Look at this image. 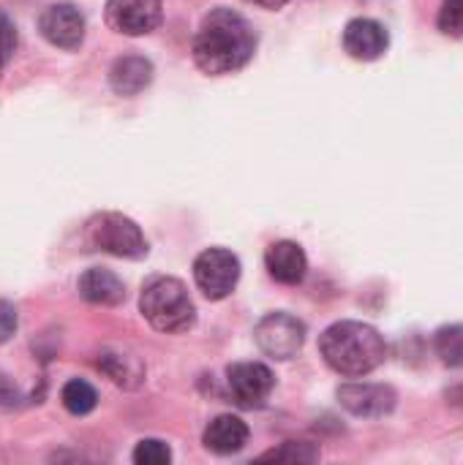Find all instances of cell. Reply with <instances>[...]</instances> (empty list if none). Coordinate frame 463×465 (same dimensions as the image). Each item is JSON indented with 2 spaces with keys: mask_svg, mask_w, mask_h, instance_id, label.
Here are the masks:
<instances>
[{
  "mask_svg": "<svg viewBox=\"0 0 463 465\" xmlns=\"http://www.w3.org/2000/svg\"><path fill=\"white\" fill-rule=\"evenodd\" d=\"M150 82H153V63L142 54L117 57L109 68V87L123 98L139 95Z\"/></svg>",
  "mask_w": 463,
  "mask_h": 465,
  "instance_id": "13",
  "label": "cell"
},
{
  "mask_svg": "<svg viewBox=\"0 0 463 465\" xmlns=\"http://www.w3.org/2000/svg\"><path fill=\"white\" fill-rule=\"evenodd\" d=\"M98 368L117 384L126 390H134L145 381V365L139 362V357L120 351V349H104L98 354Z\"/></svg>",
  "mask_w": 463,
  "mask_h": 465,
  "instance_id": "16",
  "label": "cell"
},
{
  "mask_svg": "<svg viewBox=\"0 0 463 465\" xmlns=\"http://www.w3.org/2000/svg\"><path fill=\"white\" fill-rule=\"evenodd\" d=\"M191 52H194V63L207 76L235 74L243 65H248V60L254 57L257 33L243 14L218 5L210 14H205V19L199 22Z\"/></svg>",
  "mask_w": 463,
  "mask_h": 465,
  "instance_id": "1",
  "label": "cell"
},
{
  "mask_svg": "<svg viewBox=\"0 0 463 465\" xmlns=\"http://www.w3.org/2000/svg\"><path fill=\"white\" fill-rule=\"evenodd\" d=\"M254 341L259 346V351L270 360L278 362H289L303 351L306 343V324L289 313H267L257 330H254Z\"/></svg>",
  "mask_w": 463,
  "mask_h": 465,
  "instance_id": "6",
  "label": "cell"
},
{
  "mask_svg": "<svg viewBox=\"0 0 463 465\" xmlns=\"http://www.w3.org/2000/svg\"><path fill=\"white\" fill-rule=\"evenodd\" d=\"M19 390H16V384L5 376V373H0V409H14V406H19Z\"/></svg>",
  "mask_w": 463,
  "mask_h": 465,
  "instance_id": "24",
  "label": "cell"
},
{
  "mask_svg": "<svg viewBox=\"0 0 463 465\" xmlns=\"http://www.w3.org/2000/svg\"><path fill=\"white\" fill-rule=\"evenodd\" d=\"M106 25L120 35H147L164 19L161 0H106Z\"/></svg>",
  "mask_w": 463,
  "mask_h": 465,
  "instance_id": "8",
  "label": "cell"
},
{
  "mask_svg": "<svg viewBox=\"0 0 463 465\" xmlns=\"http://www.w3.org/2000/svg\"><path fill=\"white\" fill-rule=\"evenodd\" d=\"M194 281L207 300H226L237 289L240 259L226 248H207L194 262Z\"/></svg>",
  "mask_w": 463,
  "mask_h": 465,
  "instance_id": "5",
  "label": "cell"
},
{
  "mask_svg": "<svg viewBox=\"0 0 463 465\" xmlns=\"http://www.w3.org/2000/svg\"><path fill=\"white\" fill-rule=\"evenodd\" d=\"M338 403L363 420H382L393 414L398 395L388 384H344L338 390Z\"/></svg>",
  "mask_w": 463,
  "mask_h": 465,
  "instance_id": "10",
  "label": "cell"
},
{
  "mask_svg": "<svg viewBox=\"0 0 463 465\" xmlns=\"http://www.w3.org/2000/svg\"><path fill=\"white\" fill-rule=\"evenodd\" d=\"M85 240L90 248L112 253L117 259L147 256V240L142 229L123 213H101L85 226Z\"/></svg>",
  "mask_w": 463,
  "mask_h": 465,
  "instance_id": "4",
  "label": "cell"
},
{
  "mask_svg": "<svg viewBox=\"0 0 463 465\" xmlns=\"http://www.w3.org/2000/svg\"><path fill=\"white\" fill-rule=\"evenodd\" d=\"M79 294L82 300H87L90 305H101V308H115L126 300V286L123 281L104 267H90L82 272L79 278Z\"/></svg>",
  "mask_w": 463,
  "mask_h": 465,
  "instance_id": "14",
  "label": "cell"
},
{
  "mask_svg": "<svg viewBox=\"0 0 463 465\" xmlns=\"http://www.w3.org/2000/svg\"><path fill=\"white\" fill-rule=\"evenodd\" d=\"M265 267L273 281H278L284 286H297V283H303V278L308 272V259L297 242L278 240L265 251Z\"/></svg>",
  "mask_w": 463,
  "mask_h": 465,
  "instance_id": "12",
  "label": "cell"
},
{
  "mask_svg": "<svg viewBox=\"0 0 463 465\" xmlns=\"http://www.w3.org/2000/svg\"><path fill=\"white\" fill-rule=\"evenodd\" d=\"M232 401L243 409H262L276 387V376L262 362H237L226 371Z\"/></svg>",
  "mask_w": 463,
  "mask_h": 465,
  "instance_id": "7",
  "label": "cell"
},
{
  "mask_svg": "<svg viewBox=\"0 0 463 465\" xmlns=\"http://www.w3.org/2000/svg\"><path fill=\"white\" fill-rule=\"evenodd\" d=\"M319 354L327 368L347 379H363L374 373L385 357L388 343L377 327L363 322H336L319 338Z\"/></svg>",
  "mask_w": 463,
  "mask_h": 465,
  "instance_id": "2",
  "label": "cell"
},
{
  "mask_svg": "<svg viewBox=\"0 0 463 465\" xmlns=\"http://www.w3.org/2000/svg\"><path fill=\"white\" fill-rule=\"evenodd\" d=\"M16 327H19L16 308H14L11 302L0 300V346H3V343H8V341L14 338Z\"/></svg>",
  "mask_w": 463,
  "mask_h": 465,
  "instance_id": "23",
  "label": "cell"
},
{
  "mask_svg": "<svg viewBox=\"0 0 463 465\" xmlns=\"http://www.w3.org/2000/svg\"><path fill=\"white\" fill-rule=\"evenodd\" d=\"M437 27L450 35V38H461L463 35V0H442L439 16H437Z\"/></svg>",
  "mask_w": 463,
  "mask_h": 465,
  "instance_id": "20",
  "label": "cell"
},
{
  "mask_svg": "<svg viewBox=\"0 0 463 465\" xmlns=\"http://www.w3.org/2000/svg\"><path fill=\"white\" fill-rule=\"evenodd\" d=\"M248 3H257V5H262V8H270V11H278V8H284L289 0H248Z\"/></svg>",
  "mask_w": 463,
  "mask_h": 465,
  "instance_id": "25",
  "label": "cell"
},
{
  "mask_svg": "<svg viewBox=\"0 0 463 465\" xmlns=\"http://www.w3.org/2000/svg\"><path fill=\"white\" fill-rule=\"evenodd\" d=\"M3 71H5V68H0V74H3Z\"/></svg>",
  "mask_w": 463,
  "mask_h": 465,
  "instance_id": "26",
  "label": "cell"
},
{
  "mask_svg": "<svg viewBox=\"0 0 463 465\" xmlns=\"http://www.w3.org/2000/svg\"><path fill=\"white\" fill-rule=\"evenodd\" d=\"M60 403H63V409H65L68 414H74V417H87V414L98 406V392H96L87 381L71 379V381H65L63 390H60Z\"/></svg>",
  "mask_w": 463,
  "mask_h": 465,
  "instance_id": "17",
  "label": "cell"
},
{
  "mask_svg": "<svg viewBox=\"0 0 463 465\" xmlns=\"http://www.w3.org/2000/svg\"><path fill=\"white\" fill-rule=\"evenodd\" d=\"M139 311L145 322L166 335L188 332L196 322V308L188 297L183 281L169 275H156L145 283L139 294Z\"/></svg>",
  "mask_w": 463,
  "mask_h": 465,
  "instance_id": "3",
  "label": "cell"
},
{
  "mask_svg": "<svg viewBox=\"0 0 463 465\" xmlns=\"http://www.w3.org/2000/svg\"><path fill=\"white\" fill-rule=\"evenodd\" d=\"M259 460H270V463H317L319 460V450L308 441H287L278 450L265 452Z\"/></svg>",
  "mask_w": 463,
  "mask_h": 465,
  "instance_id": "19",
  "label": "cell"
},
{
  "mask_svg": "<svg viewBox=\"0 0 463 465\" xmlns=\"http://www.w3.org/2000/svg\"><path fill=\"white\" fill-rule=\"evenodd\" d=\"M434 351L448 368H463V324H445L434 335Z\"/></svg>",
  "mask_w": 463,
  "mask_h": 465,
  "instance_id": "18",
  "label": "cell"
},
{
  "mask_svg": "<svg viewBox=\"0 0 463 465\" xmlns=\"http://www.w3.org/2000/svg\"><path fill=\"white\" fill-rule=\"evenodd\" d=\"M16 52V27L11 22V16L0 8V68H5L11 63Z\"/></svg>",
  "mask_w": 463,
  "mask_h": 465,
  "instance_id": "22",
  "label": "cell"
},
{
  "mask_svg": "<svg viewBox=\"0 0 463 465\" xmlns=\"http://www.w3.org/2000/svg\"><path fill=\"white\" fill-rule=\"evenodd\" d=\"M38 33L57 49L74 52L85 41V16L71 3H52L38 16Z\"/></svg>",
  "mask_w": 463,
  "mask_h": 465,
  "instance_id": "9",
  "label": "cell"
},
{
  "mask_svg": "<svg viewBox=\"0 0 463 465\" xmlns=\"http://www.w3.org/2000/svg\"><path fill=\"white\" fill-rule=\"evenodd\" d=\"M205 447L216 455H235L248 444V425L240 417L232 414H221L216 417L202 436Z\"/></svg>",
  "mask_w": 463,
  "mask_h": 465,
  "instance_id": "15",
  "label": "cell"
},
{
  "mask_svg": "<svg viewBox=\"0 0 463 465\" xmlns=\"http://www.w3.org/2000/svg\"><path fill=\"white\" fill-rule=\"evenodd\" d=\"M169 460H172V452L158 439H145L134 450V463L136 465H166Z\"/></svg>",
  "mask_w": 463,
  "mask_h": 465,
  "instance_id": "21",
  "label": "cell"
},
{
  "mask_svg": "<svg viewBox=\"0 0 463 465\" xmlns=\"http://www.w3.org/2000/svg\"><path fill=\"white\" fill-rule=\"evenodd\" d=\"M390 46V33L382 22L368 19V16H357L344 27V49L349 57L371 63L379 60Z\"/></svg>",
  "mask_w": 463,
  "mask_h": 465,
  "instance_id": "11",
  "label": "cell"
}]
</instances>
